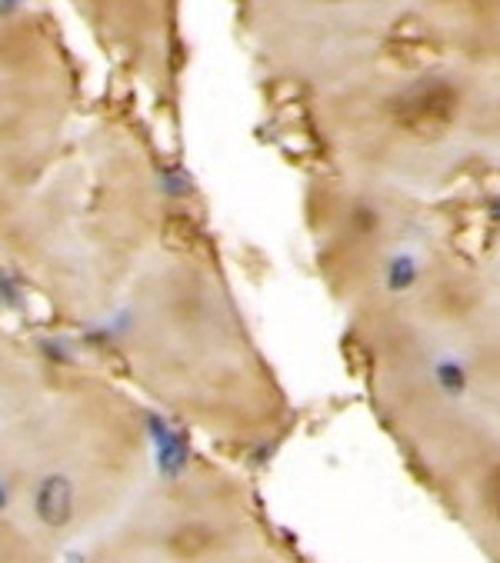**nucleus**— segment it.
Listing matches in <instances>:
<instances>
[{"label": "nucleus", "mask_w": 500, "mask_h": 563, "mask_svg": "<svg viewBox=\"0 0 500 563\" xmlns=\"http://www.w3.org/2000/svg\"><path fill=\"white\" fill-rule=\"evenodd\" d=\"M180 230L187 227L154 170L107 153L60 193L40 190L0 257L60 323L97 330L140 263Z\"/></svg>", "instance_id": "obj_3"}, {"label": "nucleus", "mask_w": 500, "mask_h": 563, "mask_svg": "<svg viewBox=\"0 0 500 563\" xmlns=\"http://www.w3.org/2000/svg\"><path fill=\"white\" fill-rule=\"evenodd\" d=\"M154 467L140 397L100 367L47 360L37 394L0 427V510L60 560L94 544Z\"/></svg>", "instance_id": "obj_2"}, {"label": "nucleus", "mask_w": 500, "mask_h": 563, "mask_svg": "<svg viewBox=\"0 0 500 563\" xmlns=\"http://www.w3.org/2000/svg\"><path fill=\"white\" fill-rule=\"evenodd\" d=\"M253 563H294V560H290V557H284V553H280L273 544H267V546H264V553H260Z\"/></svg>", "instance_id": "obj_9"}, {"label": "nucleus", "mask_w": 500, "mask_h": 563, "mask_svg": "<svg viewBox=\"0 0 500 563\" xmlns=\"http://www.w3.org/2000/svg\"><path fill=\"white\" fill-rule=\"evenodd\" d=\"M384 120L394 133L414 144H434L450 133L461 113V94L450 80L421 77L384 100Z\"/></svg>", "instance_id": "obj_6"}, {"label": "nucleus", "mask_w": 500, "mask_h": 563, "mask_svg": "<svg viewBox=\"0 0 500 563\" xmlns=\"http://www.w3.org/2000/svg\"><path fill=\"white\" fill-rule=\"evenodd\" d=\"M320 3H347V0H320Z\"/></svg>", "instance_id": "obj_10"}, {"label": "nucleus", "mask_w": 500, "mask_h": 563, "mask_svg": "<svg viewBox=\"0 0 500 563\" xmlns=\"http://www.w3.org/2000/svg\"><path fill=\"white\" fill-rule=\"evenodd\" d=\"M67 104L57 50L34 23L0 14V247L47 187Z\"/></svg>", "instance_id": "obj_5"}, {"label": "nucleus", "mask_w": 500, "mask_h": 563, "mask_svg": "<svg viewBox=\"0 0 500 563\" xmlns=\"http://www.w3.org/2000/svg\"><path fill=\"white\" fill-rule=\"evenodd\" d=\"M97 540L137 563H253L270 544L250 487L200 453L154 467Z\"/></svg>", "instance_id": "obj_4"}, {"label": "nucleus", "mask_w": 500, "mask_h": 563, "mask_svg": "<svg viewBox=\"0 0 500 563\" xmlns=\"http://www.w3.org/2000/svg\"><path fill=\"white\" fill-rule=\"evenodd\" d=\"M44 374L47 357H40L30 343L14 337L0 323V427L30 403V397L44 383Z\"/></svg>", "instance_id": "obj_7"}, {"label": "nucleus", "mask_w": 500, "mask_h": 563, "mask_svg": "<svg viewBox=\"0 0 500 563\" xmlns=\"http://www.w3.org/2000/svg\"><path fill=\"white\" fill-rule=\"evenodd\" d=\"M114 376L151 413L247 457L284 427V400L211 244L173 233L97 327Z\"/></svg>", "instance_id": "obj_1"}, {"label": "nucleus", "mask_w": 500, "mask_h": 563, "mask_svg": "<svg viewBox=\"0 0 500 563\" xmlns=\"http://www.w3.org/2000/svg\"><path fill=\"white\" fill-rule=\"evenodd\" d=\"M77 563H137V560H134V557H127V553H120V550H114V546L94 540L90 546H84V550H80V560Z\"/></svg>", "instance_id": "obj_8"}]
</instances>
